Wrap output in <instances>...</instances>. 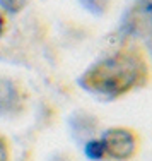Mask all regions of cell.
Wrapping results in <instances>:
<instances>
[{
    "label": "cell",
    "instance_id": "obj_2",
    "mask_svg": "<svg viewBox=\"0 0 152 161\" xmlns=\"http://www.w3.org/2000/svg\"><path fill=\"white\" fill-rule=\"evenodd\" d=\"M102 147H104L106 159L111 161H130L140 151L142 139L140 134L134 127L127 125H115L102 130L99 136Z\"/></svg>",
    "mask_w": 152,
    "mask_h": 161
},
{
    "label": "cell",
    "instance_id": "obj_1",
    "mask_svg": "<svg viewBox=\"0 0 152 161\" xmlns=\"http://www.w3.org/2000/svg\"><path fill=\"white\" fill-rule=\"evenodd\" d=\"M152 80V60L137 43H125L106 53L79 75L77 84L102 101H115L145 89Z\"/></svg>",
    "mask_w": 152,
    "mask_h": 161
},
{
    "label": "cell",
    "instance_id": "obj_4",
    "mask_svg": "<svg viewBox=\"0 0 152 161\" xmlns=\"http://www.w3.org/2000/svg\"><path fill=\"white\" fill-rule=\"evenodd\" d=\"M121 31L132 38H152V0H132L121 19Z\"/></svg>",
    "mask_w": 152,
    "mask_h": 161
},
{
    "label": "cell",
    "instance_id": "obj_7",
    "mask_svg": "<svg viewBox=\"0 0 152 161\" xmlns=\"http://www.w3.org/2000/svg\"><path fill=\"white\" fill-rule=\"evenodd\" d=\"M29 2L31 0H0V10L3 14L17 16V14H21L29 5Z\"/></svg>",
    "mask_w": 152,
    "mask_h": 161
},
{
    "label": "cell",
    "instance_id": "obj_5",
    "mask_svg": "<svg viewBox=\"0 0 152 161\" xmlns=\"http://www.w3.org/2000/svg\"><path fill=\"white\" fill-rule=\"evenodd\" d=\"M79 3L82 5V9L87 10L89 14L97 17H102L113 9L115 0H79Z\"/></svg>",
    "mask_w": 152,
    "mask_h": 161
},
{
    "label": "cell",
    "instance_id": "obj_3",
    "mask_svg": "<svg viewBox=\"0 0 152 161\" xmlns=\"http://www.w3.org/2000/svg\"><path fill=\"white\" fill-rule=\"evenodd\" d=\"M29 89L22 80L0 74V117L17 118L29 108Z\"/></svg>",
    "mask_w": 152,
    "mask_h": 161
},
{
    "label": "cell",
    "instance_id": "obj_8",
    "mask_svg": "<svg viewBox=\"0 0 152 161\" xmlns=\"http://www.w3.org/2000/svg\"><path fill=\"white\" fill-rule=\"evenodd\" d=\"M0 161H12V149L5 136L0 134Z\"/></svg>",
    "mask_w": 152,
    "mask_h": 161
},
{
    "label": "cell",
    "instance_id": "obj_9",
    "mask_svg": "<svg viewBox=\"0 0 152 161\" xmlns=\"http://www.w3.org/2000/svg\"><path fill=\"white\" fill-rule=\"evenodd\" d=\"M7 26H9V21H7V14H3L0 10V38L7 33Z\"/></svg>",
    "mask_w": 152,
    "mask_h": 161
},
{
    "label": "cell",
    "instance_id": "obj_6",
    "mask_svg": "<svg viewBox=\"0 0 152 161\" xmlns=\"http://www.w3.org/2000/svg\"><path fill=\"white\" fill-rule=\"evenodd\" d=\"M84 154L91 161H104L106 159L104 147H102V142L99 137H91L84 144Z\"/></svg>",
    "mask_w": 152,
    "mask_h": 161
}]
</instances>
